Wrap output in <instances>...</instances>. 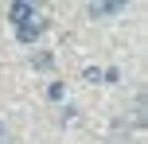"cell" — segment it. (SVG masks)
Listing matches in <instances>:
<instances>
[{
  "instance_id": "obj_2",
  "label": "cell",
  "mask_w": 148,
  "mask_h": 144,
  "mask_svg": "<svg viewBox=\"0 0 148 144\" xmlns=\"http://www.w3.org/2000/svg\"><path fill=\"white\" fill-rule=\"evenodd\" d=\"M35 12H47V0H12L8 20H12V23H23L27 16H35Z\"/></svg>"
},
{
  "instance_id": "obj_5",
  "label": "cell",
  "mask_w": 148,
  "mask_h": 144,
  "mask_svg": "<svg viewBox=\"0 0 148 144\" xmlns=\"http://www.w3.org/2000/svg\"><path fill=\"white\" fill-rule=\"evenodd\" d=\"M62 93H66L62 82H51V86H47V98H51V101H62Z\"/></svg>"
},
{
  "instance_id": "obj_6",
  "label": "cell",
  "mask_w": 148,
  "mask_h": 144,
  "mask_svg": "<svg viewBox=\"0 0 148 144\" xmlns=\"http://www.w3.org/2000/svg\"><path fill=\"white\" fill-rule=\"evenodd\" d=\"M86 82H101V70H97V66H86Z\"/></svg>"
},
{
  "instance_id": "obj_4",
  "label": "cell",
  "mask_w": 148,
  "mask_h": 144,
  "mask_svg": "<svg viewBox=\"0 0 148 144\" xmlns=\"http://www.w3.org/2000/svg\"><path fill=\"white\" fill-rule=\"evenodd\" d=\"M31 66H35V70H51V66H55V59H51L47 51H39V55H31Z\"/></svg>"
},
{
  "instance_id": "obj_1",
  "label": "cell",
  "mask_w": 148,
  "mask_h": 144,
  "mask_svg": "<svg viewBox=\"0 0 148 144\" xmlns=\"http://www.w3.org/2000/svg\"><path fill=\"white\" fill-rule=\"evenodd\" d=\"M43 31H47V12H35L23 23H16V39H20V43H39Z\"/></svg>"
},
{
  "instance_id": "obj_3",
  "label": "cell",
  "mask_w": 148,
  "mask_h": 144,
  "mask_svg": "<svg viewBox=\"0 0 148 144\" xmlns=\"http://www.w3.org/2000/svg\"><path fill=\"white\" fill-rule=\"evenodd\" d=\"M129 0H90V12L94 16H113V12H121Z\"/></svg>"
},
{
  "instance_id": "obj_7",
  "label": "cell",
  "mask_w": 148,
  "mask_h": 144,
  "mask_svg": "<svg viewBox=\"0 0 148 144\" xmlns=\"http://www.w3.org/2000/svg\"><path fill=\"white\" fill-rule=\"evenodd\" d=\"M4 140H8V132H4V129H0V144H4Z\"/></svg>"
}]
</instances>
